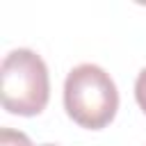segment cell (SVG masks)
Returning <instances> with one entry per match:
<instances>
[{
  "label": "cell",
  "instance_id": "277c9868",
  "mask_svg": "<svg viewBox=\"0 0 146 146\" xmlns=\"http://www.w3.org/2000/svg\"><path fill=\"white\" fill-rule=\"evenodd\" d=\"M135 98H137L139 107L146 112V68H141L135 80Z\"/></svg>",
  "mask_w": 146,
  "mask_h": 146
},
{
  "label": "cell",
  "instance_id": "3957f363",
  "mask_svg": "<svg viewBox=\"0 0 146 146\" xmlns=\"http://www.w3.org/2000/svg\"><path fill=\"white\" fill-rule=\"evenodd\" d=\"M0 146H34L30 141V137L21 130H11V128H2L0 130Z\"/></svg>",
  "mask_w": 146,
  "mask_h": 146
},
{
  "label": "cell",
  "instance_id": "5b68a950",
  "mask_svg": "<svg viewBox=\"0 0 146 146\" xmlns=\"http://www.w3.org/2000/svg\"><path fill=\"white\" fill-rule=\"evenodd\" d=\"M43 146H57V144H43Z\"/></svg>",
  "mask_w": 146,
  "mask_h": 146
},
{
  "label": "cell",
  "instance_id": "7a4b0ae2",
  "mask_svg": "<svg viewBox=\"0 0 146 146\" xmlns=\"http://www.w3.org/2000/svg\"><path fill=\"white\" fill-rule=\"evenodd\" d=\"M2 107L11 114L34 116L43 112L50 96L46 62L27 48L11 50L2 59Z\"/></svg>",
  "mask_w": 146,
  "mask_h": 146
},
{
  "label": "cell",
  "instance_id": "6da1fadb",
  "mask_svg": "<svg viewBox=\"0 0 146 146\" xmlns=\"http://www.w3.org/2000/svg\"><path fill=\"white\" fill-rule=\"evenodd\" d=\"M66 114L87 130L105 128L119 110V91L110 73L96 64L75 66L64 82Z\"/></svg>",
  "mask_w": 146,
  "mask_h": 146
}]
</instances>
